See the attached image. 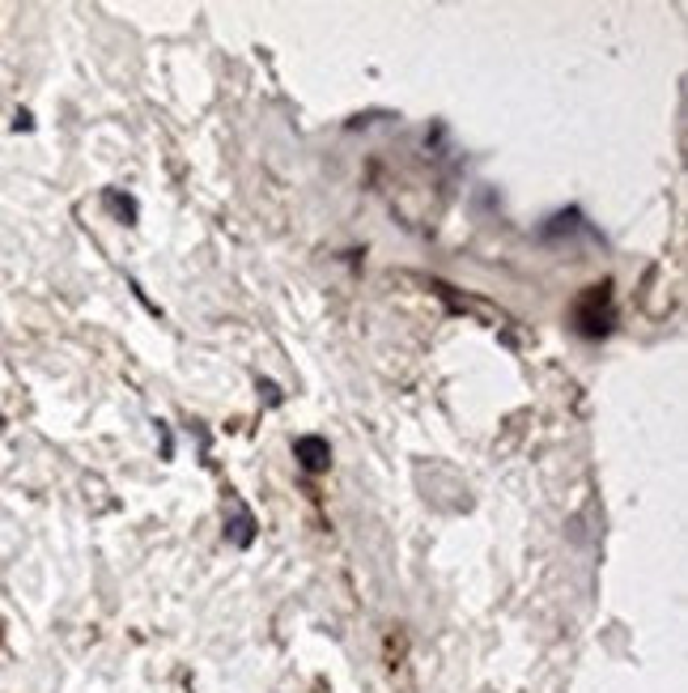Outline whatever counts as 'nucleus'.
<instances>
[{
    "label": "nucleus",
    "mask_w": 688,
    "mask_h": 693,
    "mask_svg": "<svg viewBox=\"0 0 688 693\" xmlns=\"http://www.w3.org/2000/svg\"><path fill=\"white\" fill-rule=\"evenodd\" d=\"M298 452L310 455L307 468H323V459H328V447H323L319 438H302V443H298Z\"/></svg>",
    "instance_id": "f257e3e1"
}]
</instances>
